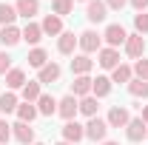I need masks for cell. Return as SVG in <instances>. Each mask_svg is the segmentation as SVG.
<instances>
[{"label":"cell","mask_w":148,"mask_h":145,"mask_svg":"<svg viewBox=\"0 0 148 145\" xmlns=\"http://www.w3.org/2000/svg\"><path fill=\"white\" fill-rule=\"evenodd\" d=\"M77 46L83 49V54H94V51H100V49H103V37L97 34L94 29H86L83 34L77 37Z\"/></svg>","instance_id":"obj_1"},{"label":"cell","mask_w":148,"mask_h":145,"mask_svg":"<svg viewBox=\"0 0 148 145\" xmlns=\"http://www.w3.org/2000/svg\"><path fill=\"white\" fill-rule=\"evenodd\" d=\"M106 134H108V122L103 117H91L86 122V140H94V142H106Z\"/></svg>","instance_id":"obj_2"},{"label":"cell","mask_w":148,"mask_h":145,"mask_svg":"<svg viewBox=\"0 0 148 145\" xmlns=\"http://www.w3.org/2000/svg\"><path fill=\"white\" fill-rule=\"evenodd\" d=\"M77 111H80V100H77L74 94H66L63 100H57V114H60L66 122L77 117Z\"/></svg>","instance_id":"obj_3"},{"label":"cell","mask_w":148,"mask_h":145,"mask_svg":"<svg viewBox=\"0 0 148 145\" xmlns=\"http://www.w3.org/2000/svg\"><path fill=\"white\" fill-rule=\"evenodd\" d=\"M125 137H128L131 142H143V140H148V125L143 122V117H131V120H128Z\"/></svg>","instance_id":"obj_4"},{"label":"cell","mask_w":148,"mask_h":145,"mask_svg":"<svg viewBox=\"0 0 148 145\" xmlns=\"http://www.w3.org/2000/svg\"><path fill=\"white\" fill-rule=\"evenodd\" d=\"M103 40L108 43V49H117V46H125V40H128V31L120 26V23H111L108 29H106V34Z\"/></svg>","instance_id":"obj_5"},{"label":"cell","mask_w":148,"mask_h":145,"mask_svg":"<svg viewBox=\"0 0 148 145\" xmlns=\"http://www.w3.org/2000/svg\"><path fill=\"white\" fill-rule=\"evenodd\" d=\"M131 120V114L125 105H111L108 108V117H106V122H108V128H125Z\"/></svg>","instance_id":"obj_6"},{"label":"cell","mask_w":148,"mask_h":145,"mask_svg":"<svg viewBox=\"0 0 148 145\" xmlns=\"http://www.w3.org/2000/svg\"><path fill=\"white\" fill-rule=\"evenodd\" d=\"M86 17H88V23H103V20L108 17L106 0H88L86 3Z\"/></svg>","instance_id":"obj_7"},{"label":"cell","mask_w":148,"mask_h":145,"mask_svg":"<svg viewBox=\"0 0 148 145\" xmlns=\"http://www.w3.org/2000/svg\"><path fill=\"white\" fill-rule=\"evenodd\" d=\"M97 63H100V68H106V71H114L117 66H120V51L117 49H100L97 51Z\"/></svg>","instance_id":"obj_8"},{"label":"cell","mask_w":148,"mask_h":145,"mask_svg":"<svg viewBox=\"0 0 148 145\" xmlns=\"http://www.w3.org/2000/svg\"><path fill=\"white\" fill-rule=\"evenodd\" d=\"M63 140L71 142V145H77L80 140H86V125H80L77 120H69V122L63 125Z\"/></svg>","instance_id":"obj_9"},{"label":"cell","mask_w":148,"mask_h":145,"mask_svg":"<svg viewBox=\"0 0 148 145\" xmlns=\"http://www.w3.org/2000/svg\"><path fill=\"white\" fill-rule=\"evenodd\" d=\"M12 137H14V140H17L20 145H34V128L29 125V122H14V125H12Z\"/></svg>","instance_id":"obj_10"},{"label":"cell","mask_w":148,"mask_h":145,"mask_svg":"<svg viewBox=\"0 0 148 145\" xmlns=\"http://www.w3.org/2000/svg\"><path fill=\"white\" fill-rule=\"evenodd\" d=\"M60 74H63V68H60L57 63H46V66L37 71V83H40V85H51V83L60 80Z\"/></svg>","instance_id":"obj_11"},{"label":"cell","mask_w":148,"mask_h":145,"mask_svg":"<svg viewBox=\"0 0 148 145\" xmlns=\"http://www.w3.org/2000/svg\"><path fill=\"white\" fill-rule=\"evenodd\" d=\"M125 54L131 60H140V57L145 54V37L143 34H128V40H125Z\"/></svg>","instance_id":"obj_12"},{"label":"cell","mask_w":148,"mask_h":145,"mask_svg":"<svg viewBox=\"0 0 148 145\" xmlns=\"http://www.w3.org/2000/svg\"><path fill=\"white\" fill-rule=\"evenodd\" d=\"M40 29H43V34H49V37H60V34H63V17L46 14L43 23H40Z\"/></svg>","instance_id":"obj_13"},{"label":"cell","mask_w":148,"mask_h":145,"mask_svg":"<svg viewBox=\"0 0 148 145\" xmlns=\"http://www.w3.org/2000/svg\"><path fill=\"white\" fill-rule=\"evenodd\" d=\"M20 40H23V31H20L17 26H0V43H3L6 49L17 46Z\"/></svg>","instance_id":"obj_14"},{"label":"cell","mask_w":148,"mask_h":145,"mask_svg":"<svg viewBox=\"0 0 148 145\" xmlns=\"http://www.w3.org/2000/svg\"><path fill=\"white\" fill-rule=\"evenodd\" d=\"M91 77L88 74H83V77H74V83H71V94L77 97V100H83V97H88L91 94Z\"/></svg>","instance_id":"obj_15"},{"label":"cell","mask_w":148,"mask_h":145,"mask_svg":"<svg viewBox=\"0 0 148 145\" xmlns=\"http://www.w3.org/2000/svg\"><path fill=\"white\" fill-rule=\"evenodd\" d=\"M14 9H17V17L32 20L34 14H40V0H17Z\"/></svg>","instance_id":"obj_16"},{"label":"cell","mask_w":148,"mask_h":145,"mask_svg":"<svg viewBox=\"0 0 148 145\" xmlns=\"http://www.w3.org/2000/svg\"><path fill=\"white\" fill-rule=\"evenodd\" d=\"M34 105H37V114H43V117H54L57 114V100L51 94H40V100Z\"/></svg>","instance_id":"obj_17"},{"label":"cell","mask_w":148,"mask_h":145,"mask_svg":"<svg viewBox=\"0 0 148 145\" xmlns=\"http://www.w3.org/2000/svg\"><path fill=\"white\" fill-rule=\"evenodd\" d=\"M94 68V60L88 54H77L71 60V71H74V77H83V74H88Z\"/></svg>","instance_id":"obj_18"},{"label":"cell","mask_w":148,"mask_h":145,"mask_svg":"<svg viewBox=\"0 0 148 145\" xmlns=\"http://www.w3.org/2000/svg\"><path fill=\"white\" fill-rule=\"evenodd\" d=\"M74 49H77L74 31H63V34L57 37V51H60V54H74Z\"/></svg>","instance_id":"obj_19"},{"label":"cell","mask_w":148,"mask_h":145,"mask_svg":"<svg viewBox=\"0 0 148 145\" xmlns=\"http://www.w3.org/2000/svg\"><path fill=\"white\" fill-rule=\"evenodd\" d=\"M111 85H114L111 77H97V80L91 83V97H97V100H100V97H108V94H111Z\"/></svg>","instance_id":"obj_20"},{"label":"cell","mask_w":148,"mask_h":145,"mask_svg":"<svg viewBox=\"0 0 148 145\" xmlns=\"http://www.w3.org/2000/svg\"><path fill=\"white\" fill-rule=\"evenodd\" d=\"M131 80H134V68L125 66V63H120V66L111 71V83H125V85H128Z\"/></svg>","instance_id":"obj_21"},{"label":"cell","mask_w":148,"mask_h":145,"mask_svg":"<svg viewBox=\"0 0 148 145\" xmlns=\"http://www.w3.org/2000/svg\"><path fill=\"white\" fill-rule=\"evenodd\" d=\"M26 60H29V66H32V68H37V71H40V68L49 63V54H46V49L34 46V49L29 51V57H26Z\"/></svg>","instance_id":"obj_22"},{"label":"cell","mask_w":148,"mask_h":145,"mask_svg":"<svg viewBox=\"0 0 148 145\" xmlns=\"http://www.w3.org/2000/svg\"><path fill=\"white\" fill-rule=\"evenodd\" d=\"M26 85V71L23 68H12V71L6 74V88L14 91V88H23Z\"/></svg>","instance_id":"obj_23"},{"label":"cell","mask_w":148,"mask_h":145,"mask_svg":"<svg viewBox=\"0 0 148 145\" xmlns=\"http://www.w3.org/2000/svg\"><path fill=\"white\" fill-rule=\"evenodd\" d=\"M17 94L14 91H3L0 94V114H12V111H17Z\"/></svg>","instance_id":"obj_24"},{"label":"cell","mask_w":148,"mask_h":145,"mask_svg":"<svg viewBox=\"0 0 148 145\" xmlns=\"http://www.w3.org/2000/svg\"><path fill=\"white\" fill-rule=\"evenodd\" d=\"M23 40H26V43H32V46H37V43L43 40V29H40L37 23L29 20V23H26V29H23Z\"/></svg>","instance_id":"obj_25"},{"label":"cell","mask_w":148,"mask_h":145,"mask_svg":"<svg viewBox=\"0 0 148 145\" xmlns=\"http://www.w3.org/2000/svg\"><path fill=\"white\" fill-rule=\"evenodd\" d=\"M17 120L32 125V122L37 120V105H34V103H23V105H17Z\"/></svg>","instance_id":"obj_26"},{"label":"cell","mask_w":148,"mask_h":145,"mask_svg":"<svg viewBox=\"0 0 148 145\" xmlns=\"http://www.w3.org/2000/svg\"><path fill=\"white\" fill-rule=\"evenodd\" d=\"M97 111H100L97 97H91V94H88V97H83V100H80V114H86L88 120H91V117H97Z\"/></svg>","instance_id":"obj_27"},{"label":"cell","mask_w":148,"mask_h":145,"mask_svg":"<svg viewBox=\"0 0 148 145\" xmlns=\"http://www.w3.org/2000/svg\"><path fill=\"white\" fill-rule=\"evenodd\" d=\"M128 94H131V97H137V100H145V97H148V83L134 77V80L128 83Z\"/></svg>","instance_id":"obj_28"},{"label":"cell","mask_w":148,"mask_h":145,"mask_svg":"<svg viewBox=\"0 0 148 145\" xmlns=\"http://www.w3.org/2000/svg\"><path fill=\"white\" fill-rule=\"evenodd\" d=\"M23 100H26V103H37V100H40V83H37V80H29V83L23 85Z\"/></svg>","instance_id":"obj_29"},{"label":"cell","mask_w":148,"mask_h":145,"mask_svg":"<svg viewBox=\"0 0 148 145\" xmlns=\"http://www.w3.org/2000/svg\"><path fill=\"white\" fill-rule=\"evenodd\" d=\"M14 17H17V9L9 3H0V26H14Z\"/></svg>","instance_id":"obj_30"},{"label":"cell","mask_w":148,"mask_h":145,"mask_svg":"<svg viewBox=\"0 0 148 145\" xmlns=\"http://www.w3.org/2000/svg\"><path fill=\"white\" fill-rule=\"evenodd\" d=\"M51 14H57V17H66V14H71L74 9V0H51Z\"/></svg>","instance_id":"obj_31"},{"label":"cell","mask_w":148,"mask_h":145,"mask_svg":"<svg viewBox=\"0 0 148 145\" xmlns=\"http://www.w3.org/2000/svg\"><path fill=\"white\" fill-rule=\"evenodd\" d=\"M134 77L148 83V60H145V57H140V60L134 63Z\"/></svg>","instance_id":"obj_32"},{"label":"cell","mask_w":148,"mask_h":145,"mask_svg":"<svg viewBox=\"0 0 148 145\" xmlns=\"http://www.w3.org/2000/svg\"><path fill=\"white\" fill-rule=\"evenodd\" d=\"M134 29H137V34H148V14L145 12L134 14Z\"/></svg>","instance_id":"obj_33"},{"label":"cell","mask_w":148,"mask_h":145,"mask_svg":"<svg viewBox=\"0 0 148 145\" xmlns=\"http://www.w3.org/2000/svg\"><path fill=\"white\" fill-rule=\"evenodd\" d=\"M12 68H14V66H12V57H9V51H0V74L6 77Z\"/></svg>","instance_id":"obj_34"},{"label":"cell","mask_w":148,"mask_h":145,"mask_svg":"<svg viewBox=\"0 0 148 145\" xmlns=\"http://www.w3.org/2000/svg\"><path fill=\"white\" fill-rule=\"evenodd\" d=\"M9 140H12V125L6 120H0V145H6Z\"/></svg>","instance_id":"obj_35"},{"label":"cell","mask_w":148,"mask_h":145,"mask_svg":"<svg viewBox=\"0 0 148 145\" xmlns=\"http://www.w3.org/2000/svg\"><path fill=\"white\" fill-rule=\"evenodd\" d=\"M125 3H128V0H106V6H108V9H114V12L125 9Z\"/></svg>","instance_id":"obj_36"},{"label":"cell","mask_w":148,"mask_h":145,"mask_svg":"<svg viewBox=\"0 0 148 145\" xmlns=\"http://www.w3.org/2000/svg\"><path fill=\"white\" fill-rule=\"evenodd\" d=\"M128 3L137 9V12H145V9H148V0H128Z\"/></svg>","instance_id":"obj_37"},{"label":"cell","mask_w":148,"mask_h":145,"mask_svg":"<svg viewBox=\"0 0 148 145\" xmlns=\"http://www.w3.org/2000/svg\"><path fill=\"white\" fill-rule=\"evenodd\" d=\"M140 117H143V122L148 125V105H143V114H140Z\"/></svg>","instance_id":"obj_38"},{"label":"cell","mask_w":148,"mask_h":145,"mask_svg":"<svg viewBox=\"0 0 148 145\" xmlns=\"http://www.w3.org/2000/svg\"><path fill=\"white\" fill-rule=\"evenodd\" d=\"M100 145H120V142H111V140H106V142H100Z\"/></svg>","instance_id":"obj_39"},{"label":"cell","mask_w":148,"mask_h":145,"mask_svg":"<svg viewBox=\"0 0 148 145\" xmlns=\"http://www.w3.org/2000/svg\"><path fill=\"white\" fill-rule=\"evenodd\" d=\"M57 145H71V142H66V140H63V142H57Z\"/></svg>","instance_id":"obj_40"},{"label":"cell","mask_w":148,"mask_h":145,"mask_svg":"<svg viewBox=\"0 0 148 145\" xmlns=\"http://www.w3.org/2000/svg\"><path fill=\"white\" fill-rule=\"evenodd\" d=\"M34 145H43V142H34Z\"/></svg>","instance_id":"obj_41"},{"label":"cell","mask_w":148,"mask_h":145,"mask_svg":"<svg viewBox=\"0 0 148 145\" xmlns=\"http://www.w3.org/2000/svg\"><path fill=\"white\" fill-rule=\"evenodd\" d=\"M83 3H88V0H83Z\"/></svg>","instance_id":"obj_42"}]
</instances>
